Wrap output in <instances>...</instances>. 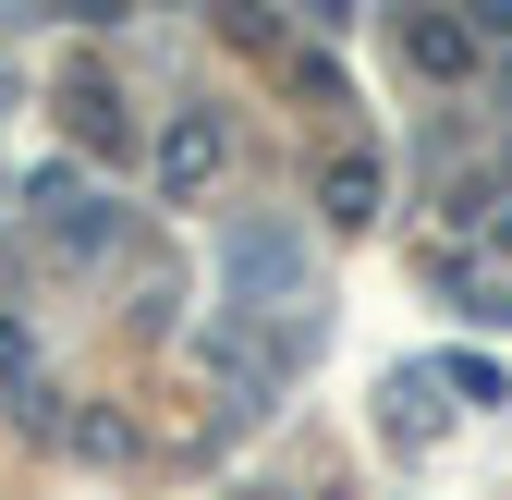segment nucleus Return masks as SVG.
I'll list each match as a JSON object with an SVG mask.
<instances>
[{
	"instance_id": "f257e3e1",
	"label": "nucleus",
	"mask_w": 512,
	"mask_h": 500,
	"mask_svg": "<svg viewBox=\"0 0 512 500\" xmlns=\"http://www.w3.org/2000/svg\"><path fill=\"white\" fill-rule=\"evenodd\" d=\"M220 171H232V122L220 110H183L171 135H159V196H208Z\"/></svg>"
},
{
	"instance_id": "f03ea898",
	"label": "nucleus",
	"mask_w": 512,
	"mask_h": 500,
	"mask_svg": "<svg viewBox=\"0 0 512 500\" xmlns=\"http://www.w3.org/2000/svg\"><path fill=\"white\" fill-rule=\"evenodd\" d=\"M232 281L244 293H305V244L293 232H232Z\"/></svg>"
},
{
	"instance_id": "7ed1b4c3",
	"label": "nucleus",
	"mask_w": 512,
	"mask_h": 500,
	"mask_svg": "<svg viewBox=\"0 0 512 500\" xmlns=\"http://www.w3.org/2000/svg\"><path fill=\"white\" fill-rule=\"evenodd\" d=\"M403 49H415V74H476V25H403Z\"/></svg>"
},
{
	"instance_id": "20e7f679",
	"label": "nucleus",
	"mask_w": 512,
	"mask_h": 500,
	"mask_svg": "<svg viewBox=\"0 0 512 500\" xmlns=\"http://www.w3.org/2000/svg\"><path fill=\"white\" fill-rule=\"evenodd\" d=\"M391 440H439V366H403L391 379Z\"/></svg>"
},
{
	"instance_id": "39448f33",
	"label": "nucleus",
	"mask_w": 512,
	"mask_h": 500,
	"mask_svg": "<svg viewBox=\"0 0 512 500\" xmlns=\"http://www.w3.org/2000/svg\"><path fill=\"white\" fill-rule=\"evenodd\" d=\"M330 220H342V232L378 220V159H330Z\"/></svg>"
},
{
	"instance_id": "423d86ee",
	"label": "nucleus",
	"mask_w": 512,
	"mask_h": 500,
	"mask_svg": "<svg viewBox=\"0 0 512 500\" xmlns=\"http://www.w3.org/2000/svg\"><path fill=\"white\" fill-rule=\"evenodd\" d=\"M0 379H13V391H37V354H25V330H13V318H0Z\"/></svg>"
}]
</instances>
